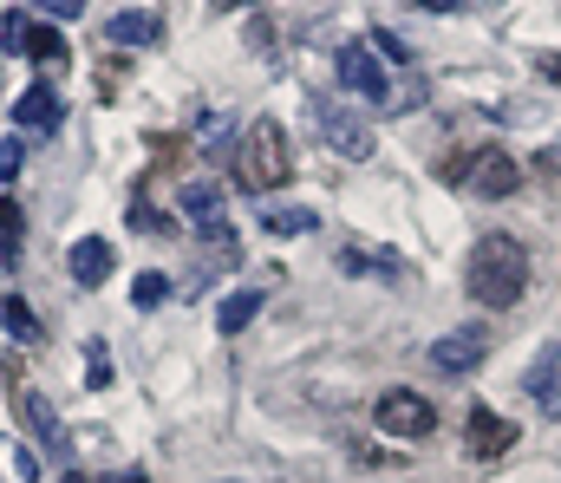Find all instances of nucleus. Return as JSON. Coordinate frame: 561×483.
Returning <instances> with one entry per match:
<instances>
[{
	"instance_id": "obj_1",
	"label": "nucleus",
	"mask_w": 561,
	"mask_h": 483,
	"mask_svg": "<svg viewBox=\"0 0 561 483\" xmlns=\"http://www.w3.org/2000/svg\"><path fill=\"white\" fill-rule=\"evenodd\" d=\"M463 288H470V301H483V308H516L523 295H529V249L516 242V235H483L477 249H470V262H463Z\"/></svg>"
},
{
	"instance_id": "obj_2",
	"label": "nucleus",
	"mask_w": 561,
	"mask_h": 483,
	"mask_svg": "<svg viewBox=\"0 0 561 483\" xmlns=\"http://www.w3.org/2000/svg\"><path fill=\"white\" fill-rule=\"evenodd\" d=\"M333 72H340V85H346V92H359L366 105H386V112H412V105L424 99L419 85H399V92H392L386 59L373 53V39H346V46L333 53Z\"/></svg>"
},
{
	"instance_id": "obj_3",
	"label": "nucleus",
	"mask_w": 561,
	"mask_h": 483,
	"mask_svg": "<svg viewBox=\"0 0 561 483\" xmlns=\"http://www.w3.org/2000/svg\"><path fill=\"white\" fill-rule=\"evenodd\" d=\"M287 170H294V158H287V131H280L275 118H255L249 138H242V183H249L255 196H268V189L287 183Z\"/></svg>"
},
{
	"instance_id": "obj_4",
	"label": "nucleus",
	"mask_w": 561,
	"mask_h": 483,
	"mask_svg": "<svg viewBox=\"0 0 561 483\" xmlns=\"http://www.w3.org/2000/svg\"><path fill=\"white\" fill-rule=\"evenodd\" d=\"M457 189H470V196H490V203H503V196H516V183H523V170H516V158L510 151H496V145H483L477 158L450 163L444 170Z\"/></svg>"
},
{
	"instance_id": "obj_5",
	"label": "nucleus",
	"mask_w": 561,
	"mask_h": 483,
	"mask_svg": "<svg viewBox=\"0 0 561 483\" xmlns=\"http://www.w3.org/2000/svg\"><path fill=\"white\" fill-rule=\"evenodd\" d=\"M307 112H313V131H320L327 151H340V158H353V163L373 158V131H366V118H353L340 99H313Z\"/></svg>"
},
{
	"instance_id": "obj_6",
	"label": "nucleus",
	"mask_w": 561,
	"mask_h": 483,
	"mask_svg": "<svg viewBox=\"0 0 561 483\" xmlns=\"http://www.w3.org/2000/svg\"><path fill=\"white\" fill-rule=\"evenodd\" d=\"M373 418H379V432L386 438H424L431 425H437V405L412 392V386H399V392H386L379 405H373Z\"/></svg>"
},
{
	"instance_id": "obj_7",
	"label": "nucleus",
	"mask_w": 561,
	"mask_h": 483,
	"mask_svg": "<svg viewBox=\"0 0 561 483\" xmlns=\"http://www.w3.org/2000/svg\"><path fill=\"white\" fill-rule=\"evenodd\" d=\"M483 359H490V333H483V326H457V333H444V340L431 346L437 379H470Z\"/></svg>"
},
{
	"instance_id": "obj_8",
	"label": "nucleus",
	"mask_w": 561,
	"mask_h": 483,
	"mask_svg": "<svg viewBox=\"0 0 561 483\" xmlns=\"http://www.w3.org/2000/svg\"><path fill=\"white\" fill-rule=\"evenodd\" d=\"M0 46L26 53V59H66V39L53 26H39L33 13H0Z\"/></svg>"
},
{
	"instance_id": "obj_9",
	"label": "nucleus",
	"mask_w": 561,
	"mask_h": 483,
	"mask_svg": "<svg viewBox=\"0 0 561 483\" xmlns=\"http://www.w3.org/2000/svg\"><path fill=\"white\" fill-rule=\"evenodd\" d=\"M529 399L542 405V418H561V340H542V353L529 359Z\"/></svg>"
},
{
	"instance_id": "obj_10",
	"label": "nucleus",
	"mask_w": 561,
	"mask_h": 483,
	"mask_svg": "<svg viewBox=\"0 0 561 483\" xmlns=\"http://www.w3.org/2000/svg\"><path fill=\"white\" fill-rule=\"evenodd\" d=\"M66 268H72V281H79V288H105V281H112V268H118V249H112L105 235H85V242H72Z\"/></svg>"
},
{
	"instance_id": "obj_11",
	"label": "nucleus",
	"mask_w": 561,
	"mask_h": 483,
	"mask_svg": "<svg viewBox=\"0 0 561 483\" xmlns=\"http://www.w3.org/2000/svg\"><path fill=\"white\" fill-rule=\"evenodd\" d=\"M13 418H20L46 451H66V425H59V412H53L46 392H20V399H13Z\"/></svg>"
},
{
	"instance_id": "obj_12",
	"label": "nucleus",
	"mask_w": 561,
	"mask_h": 483,
	"mask_svg": "<svg viewBox=\"0 0 561 483\" xmlns=\"http://www.w3.org/2000/svg\"><path fill=\"white\" fill-rule=\"evenodd\" d=\"M463 445H470V458H503L510 445H516V425L510 418H496V412H470V425H463Z\"/></svg>"
},
{
	"instance_id": "obj_13",
	"label": "nucleus",
	"mask_w": 561,
	"mask_h": 483,
	"mask_svg": "<svg viewBox=\"0 0 561 483\" xmlns=\"http://www.w3.org/2000/svg\"><path fill=\"white\" fill-rule=\"evenodd\" d=\"M66 118V105H59V92L53 85H26L20 99H13V131L26 125V131H53Z\"/></svg>"
},
{
	"instance_id": "obj_14",
	"label": "nucleus",
	"mask_w": 561,
	"mask_h": 483,
	"mask_svg": "<svg viewBox=\"0 0 561 483\" xmlns=\"http://www.w3.org/2000/svg\"><path fill=\"white\" fill-rule=\"evenodd\" d=\"M157 33H163V20H157L150 7H131V13H118V20L105 26L112 46H157Z\"/></svg>"
},
{
	"instance_id": "obj_15",
	"label": "nucleus",
	"mask_w": 561,
	"mask_h": 483,
	"mask_svg": "<svg viewBox=\"0 0 561 483\" xmlns=\"http://www.w3.org/2000/svg\"><path fill=\"white\" fill-rule=\"evenodd\" d=\"M262 301H268L262 288H236V295H229V301L216 308V326H222V333H242V326L262 314Z\"/></svg>"
},
{
	"instance_id": "obj_16",
	"label": "nucleus",
	"mask_w": 561,
	"mask_h": 483,
	"mask_svg": "<svg viewBox=\"0 0 561 483\" xmlns=\"http://www.w3.org/2000/svg\"><path fill=\"white\" fill-rule=\"evenodd\" d=\"M262 229H268V235H313L320 216H313V209H262Z\"/></svg>"
},
{
	"instance_id": "obj_17",
	"label": "nucleus",
	"mask_w": 561,
	"mask_h": 483,
	"mask_svg": "<svg viewBox=\"0 0 561 483\" xmlns=\"http://www.w3.org/2000/svg\"><path fill=\"white\" fill-rule=\"evenodd\" d=\"M131 301H138L144 314H150V308H163V301H170V275H157V268H144L138 281H131Z\"/></svg>"
},
{
	"instance_id": "obj_18",
	"label": "nucleus",
	"mask_w": 561,
	"mask_h": 483,
	"mask_svg": "<svg viewBox=\"0 0 561 483\" xmlns=\"http://www.w3.org/2000/svg\"><path fill=\"white\" fill-rule=\"evenodd\" d=\"M20 229H26L20 203H13V196H0V262H7V255H20Z\"/></svg>"
},
{
	"instance_id": "obj_19",
	"label": "nucleus",
	"mask_w": 561,
	"mask_h": 483,
	"mask_svg": "<svg viewBox=\"0 0 561 483\" xmlns=\"http://www.w3.org/2000/svg\"><path fill=\"white\" fill-rule=\"evenodd\" d=\"M0 321H7V333H20V340H39V321H33V308H26L20 295L0 301Z\"/></svg>"
},
{
	"instance_id": "obj_20",
	"label": "nucleus",
	"mask_w": 561,
	"mask_h": 483,
	"mask_svg": "<svg viewBox=\"0 0 561 483\" xmlns=\"http://www.w3.org/2000/svg\"><path fill=\"white\" fill-rule=\"evenodd\" d=\"M131 229H150V235H163V229H176L170 216H157V209H144V203H131Z\"/></svg>"
},
{
	"instance_id": "obj_21",
	"label": "nucleus",
	"mask_w": 561,
	"mask_h": 483,
	"mask_svg": "<svg viewBox=\"0 0 561 483\" xmlns=\"http://www.w3.org/2000/svg\"><path fill=\"white\" fill-rule=\"evenodd\" d=\"M20 163H26V145L20 138H0V176H20Z\"/></svg>"
},
{
	"instance_id": "obj_22",
	"label": "nucleus",
	"mask_w": 561,
	"mask_h": 483,
	"mask_svg": "<svg viewBox=\"0 0 561 483\" xmlns=\"http://www.w3.org/2000/svg\"><path fill=\"white\" fill-rule=\"evenodd\" d=\"M85 353H92V366H85V379H92V386H105V379H112V359H105V340H92Z\"/></svg>"
},
{
	"instance_id": "obj_23",
	"label": "nucleus",
	"mask_w": 561,
	"mask_h": 483,
	"mask_svg": "<svg viewBox=\"0 0 561 483\" xmlns=\"http://www.w3.org/2000/svg\"><path fill=\"white\" fill-rule=\"evenodd\" d=\"M13 478H20V483L39 478V451H26V445H20V451H13Z\"/></svg>"
},
{
	"instance_id": "obj_24",
	"label": "nucleus",
	"mask_w": 561,
	"mask_h": 483,
	"mask_svg": "<svg viewBox=\"0 0 561 483\" xmlns=\"http://www.w3.org/2000/svg\"><path fill=\"white\" fill-rule=\"evenodd\" d=\"M33 7H46L53 20H79V0H33Z\"/></svg>"
},
{
	"instance_id": "obj_25",
	"label": "nucleus",
	"mask_w": 561,
	"mask_h": 483,
	"mask_svg": "<svg viewBox=\"0 0 561 483\" xmlns=\"http://www.w3.org/2000/svg\"><path fill=\"white\" fill-rule=\"evenodd\" d=\"M536 72H542V79H556V85H561V53H542V59H536Z\"/></svg>"
},
{
	"instance_id": "obj_26",
	"label": "nucleus",
	"mask_w": 561,
	"mask_h": 483,
	"mask_svg": "<svg viewBox=\"0 0 561 483\" xmlns=\"http://www.w3.org/2000/svg\"><path fill=\"white\" fill-rule=\"evenodd\" d=\"M542 170H561V145H549V151H542Z\"/></svg>"
},
{
	"instance_id": "obj_27",
	"label": "nucleus",
	"mask_w": 561,
	"mask_h": 483,
	"mask_svg": "<svg viewBox=\"0 0 561 483\" xmlns=\"http://www.w3.org/2000/svg\"><path fill=\"white\" fill-rule=\"evenodd\" d=\"M419 7H437V13H450V7H457V0H419Z\"/></svg>"
},
{
	"instance_id": "obj_28",
	"label": "nucleus",
	"mask_w": 561,
	"mask_h": 483,
	"mask_svg": "<svg viewBox=\"0 0 561 483\" xmlns=\"http://www.w3.org/2000/svg\"><path fill=\"white\" fill-rule=\"evenodd\" d=\"M66 483H92V478H79V471H72V478H66Z\"/></svg>"
}]
</instances>
